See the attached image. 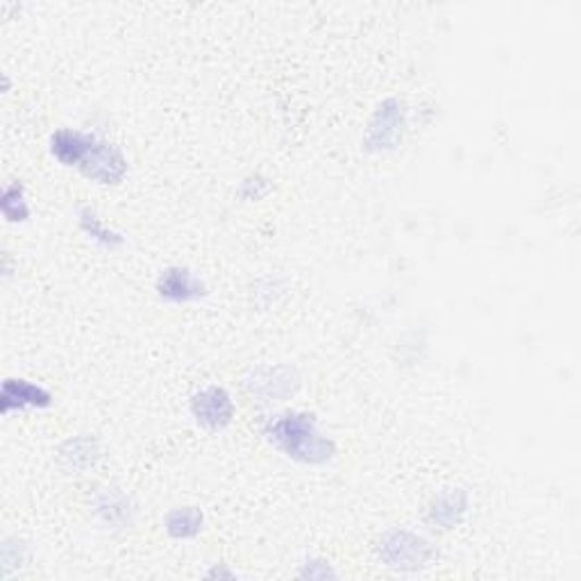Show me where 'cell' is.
<instances>
[{"mask_svg": "<svg viewBox=\"0 0 581 581\" xmlns=\"http://www.w3.org/2000/svg\"><path fill=\"white\" fill-rule=\"evenodd\" d=\"M300 579H313V581H327V579H338V570L334 568L332 561L323 557H309L300 564L298 570Z\"/></svg>", "mask_w": 581, "mask_h": 581, "instance_id": "obj_17", "label": "cell"}, {"mask_svg": "<svg viewBox=\"0 0 581 581\" xmlns=\"http://www.w3.org/2000/svg\"><path fill=\"white\" fill-rule=\"evenodd\" d=\"M273 191V184L269 177L263 175H248L246 180H242L239 184V198L246 202H255V200H263L269 194Z\"/></svg>", "mask_w": 581, "mask_h": 581, "instance_id": "obj_18", "label": "cell"}, {"mask_svg": "<svg viewBox=\"0 0 581 581\" xmlns=\"http://www.w3.org/2000/svg\"><path fill=\"white\" fill-rule=\"evenodd\" d=\"M407 127V104L400 98H384L368 123L361 148L368 154H384L398 150Z\"/></svg>", "mask_w": 581, "mask_h": 581, "instance_id": "obj_3", "label": "cell"}, {"mask_svg": "<svg viewBox=\"0 0 581 581\" xmlns=\"http://www.w3.org/2000/svg\"><path fill=\"white\" fill-rule=\"evenodd\" d=\"M164 530L173 541H194L205 532V514L198 507H175L164 518Z\"/></svg>", "mask_w": 581, "mask_h": 581, "instance_id": "obj_14", "label": "cell"}, {"mask_svg": "<svg viewBox=\"0 0 581 581\" xmlns=\"http://www.w3.org/2000/svg\"><path fill=\"white\" fill-rule=\"evenodd\" d=\"M77 227L87 236V239L102 248V250H121L125 246V236L116 227H112L108 221H104L96 209L91 207H81L77 209Z\"/></svg>", "mask_w": 581, "mask_h": 581, "instance_id": "obj_13", "label": "cell"}, {"mask_svg": "<svg viewBox=\"0 0 581 581\" xmlns=\"http://www.w3.org/2000/svg\"><path fill=\"white\" fill-rule=\"evenodd\" d=\"M263 438L286 459L302 466H325L336 457V443L309 411H282L261 428Z\"/></svg>", "mask_w": 581, "mask_h": 581, "instance_id": "obj_1", "label": "cell"}, {"mask_svg": "<svg viewBox=\"0 0 581 581\" xmlns=\"http://www.w3.org/2000/svg\"><path fill=\"white\" fill-rule=\"evenodd\" d=\"M286 294V286L282 280L277 277H263L255 284V305L259 307V311H269L271 307L277 305V300Z\"/></svg>", "mask_w": 581, "mask_h": 581, "instance_id": "obj_16", "label": "cell"}, {"mask_svg": "<svg viewBox=\"0 0 581 581\" xmlns=\"http://www.w3.org/2000/svg\"><path fill=\"white\" fill-rule=\"evenodd\" d=\"M0 209L8 223H28L33 217V209L28 202V194L21 182H8L3 189V200H0Z\"/></svg>", "mask_w": 581, "mask_h": 581, "instance_id": "obj_15", "label": "cell"}, {"mask_svg": "<svg viewBox=\"0 0 581 581\" xmlns=\"http://www.w3.org/2000/svg\"><path fill=\"white\" fill-rule=\"evenodd\" d=\"M470 509V495L466 489L450 486L438 491L428 507V524L441 532L457 530Z\"/></svg>", "mask_w": 581, "mask_h": 581, "instance_id": "obj_10", "label": "cell"}, {"mask_svg": "<svg viewBox=\"0 0 581 581\" xmlns=\"http://www.w3.org/2000/svg\"><path fill=\"white\" fill-rule=\"evenodd\" d=\"M77 171H81L89 182L100 184V187H119L129 173V162L121 146L102 137H96L87 160Z\"/></svg>", "mask_w": 581, "mask_h": 581, "instance_id": "obj_6", "label": "cell"}, {"mask_svg": "<svg viewBox=\"0 0 581 581\" xmlns=\"http://www.w3.org/2000/svg\"><path fill=\"white\" fill-rule=\"evenodd\" d=\"M52 403H55V395L46 386L25 378H8L3 382V391H0L3 416H10L14 411H44L50 409Z\"/></svg>", "mask_w": 581, "mask_h": 581, "instance_id": "obj_8", "label": "cell"}, {"mask_svg": "<svg viewBox=\"0 0 581 581\" xmlns=\"http://www.w3.org/2000/svg\"><path fill=\"white\" fill-rule=\"evenodd\" d=\"M375 554L384 568L395 572H420L432 566L436 549L432 541L422 534L407 530V527H391L378 543Z\"/></svg>", "mask_w": 581, "mask_h": 581, "instance_id": "obj_2", "label": "cell"}, {"mask_svg": "<svg viewBox=\"0 0 581 581\" xmlns=\"http://www.w3.org/2000/svg\"><path fill=\"white\" fill-rule=\"evenodd\" d=\"M300 388V375L294 366H263L246 378V391L261 405L284 403Z\"/></svg>", "mask_w": 581, "mask_h": 581, "instance_id": "obj_5", "label": "cell"}, {"mask_svg": "<svg viewBox=\"0 0 581 581\" xmlns=\"http://www.w3.org/2000/svg\"><path fill=\"white\" fill-rule=\"evenodd\" d=\"M100 457H102V447L89 434L71 436L58 447V461L62 470H66L69 474H85L94 470Z\"/></svg>", "mask_w": 581, "mask_h": 581, "instance_id": "obj_12", "label": "cell"}, {"mask_svg": "<svg viewBox=\"0 0 581 581\" xmlns=\"http://www.w3.org/2000/svg\"><path fill=\"white\" fill-rule=\"evenodd\" d=\"M91 511L98 518V522L108 530H127L135 520V502L132 497L119 489V486H104L94 495Z\"/></svg>", "mask_w": 581, "mask_h": 581, "instance_id": "obj_9", "label": "cell"}, {"mask_svg": "<svg viewBox=\"0 0 581 581\" xmlns=\"http://www.w3.org/2000/svg\"><path fill=\"white\" fill-rule=\"evenodd\" d=\"M207 577H209V579H236V572H234V570H227L225 564H221V566L211 568V570L207 572Z\"/></svg>", "mask_w": 581, "mask_h": 581, "instance_id": "obj_19", "label": "cell"}, {"mask_svg": "<svg viewBox=\"0 0 581 581\" xmlns=\"http://www.w3.org/2000/svg\"><path fill=\"white\" fill-rule=\"evenodd\" d=\"M189 411L196 425L211 434L227 430L236 416V407L230 391L219 384H209L196 391L191 395Z\"/></svg>", "mask_w": 581, "mask_h": 581, "instance_id": "obj_4", "label": "cell"}, {"mask_svg": "<svg viewBox=\"0 0 581 581\" xmlns=\"http://www.w3.org/2000/svg\"><path fill=\"white\" fill-rule=\"evenodd\" d=\"M154 294L166 305H194L209 296V286L194 269L173 263L157 275Z\"/></svg>", "mask_w": 581, "mask_h": 581, "instance_id": "obj_7", "label": "cell"}, {"mask_svg": "<svg viewBox=\"0 0 581 581\" xmlns=\"http://www.w3.org/2000/svg\"><path fill=\"white\" fill-rule=\"evenodd\" d=\"M98 135L75 127H58L50 135V154L66 166V169H81V164L87 160V154L94 146Z\"/></svg>", "mask_w": 581, "mask_h": 581, "instance_id": "obj_11", "label": "cell"}]
</instances>
